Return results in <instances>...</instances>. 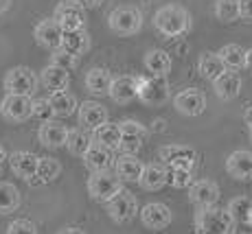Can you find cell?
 <instances>
[{
    "label": "cell",
    "instance_id": "obj_1",
    "mask_svg": "<svg viewBox=\"0 0 252 234\" xmlns=\"http://www.w3.org/2000/svg\"><path fill=\"white\" fill-rule=\"evenodd\" d=\"M154 27L164 37H180L191 29V16L180 4H164L154 13Z\"/></svg>",
    "mask_w": 252,
    "mask_h": 234
},
{
    "label": "cell",
    "instance_id": "obj_2",
    "mask_svg": "<svg viewBox=\"0 0 252 234\" xmlns=\"http://www.w3.org/2000/svg\"><path fill=\"white\" fill-rule=\"evenodd\" d=\"M235 226L228 208H202L195 214V234H235Z\"/></svg>",
    "mask_w": 252,
    "mask_h": 234
},
{
    "label": "cell",
    "instance_id": "obj_3",
    "mask_svg": "<svg viewBox=\"0 0 252 234\" xmlns=\"http://www.w3.org/2000/svg\"><path fill=\"white\" fill-rule=\"evenodd\" d=\"M108 27L112 29L116 35H136L143 29V11L132 4H123L110 11Z\"/></svg>",
    "mask_w": 252,
    "mask_h": 234
},
{
    "label": "cell",
    "instance_id": "obj_4",
    "mask_svg": "<svg viewBox=\"0 0 252 234\" xmlns=\"http://www.w3.org/2000/svg\"><path fill=\"white\" fill-rule=\"evenodd\" d=\"M7 94H20V96H33L40 86V77L27 66H13L7 70L2 81Z\"/></svg>",
    "mask_w": 252,
    "mask_h": 234
},
{
    "label": "cell",
    "instance_id": "obj_5",
    "mask_svg": "<svg viewBox=\"0 0 252 234\" xmlns=\"http://www.w3.org/2000/svg\"><path fill=\"white\" fill-rule=\"evenodd\" d=\"M123 179L116 173L103 171V173H92L88 177V195L94 202L108 204L110 199H114L119 193H123Z\"/></svg>",
    "mask_w": 252,
    "mask_h": 234
},
{
    "label": "cell",
    "instance_id": "obj_6",
    "mask_svg": "<svg viewBox=\"0 0 252 234\" xmlns=\"http://www.w3.org/2000/svg\"><path fill=\"white\" fill-rule=\"evenodd\" d=\"M169 99V81L167 77H143L138 75V101L143 105L158 107Z\"/></svg>",
    "mask_w": 252,
    "mask_h": 234
},
{
    "label": "cell",
    "instance_id": "obj_7",
    "mask_svg": "<svg viewBox=\"0 0 252 234\" xmlns=\"http://www.w3.org/2000/svg\"><path fill=\"white\" fill-rule=\"evenodd\" d=\"M0 114L9 123H24L27 118L33 116V101L31 96H20V94H4L0 101Z\"/></svg>",
    "mask_w": 252,
    "mask_h": 234
},
{
    "label": "cell",
    "instance_id": "obj_8",
    "mask_svg": "<svg viewBox=\"0 0 252 234\" xmlns=\"http://www.w3.org/2000/svg\"><path fill=\"white\" fill-rule=\"evenodd\" d=\"M60 27L64 31H79V29L86 27V9L81 7L75 0H64L55 7V13H53Z\"/></svg>",
    "mask_w": 252,
    "mask_h": 234
},
{
    "label": "cell",
    "instance_id": "obj_9",
    "mask_svg": "<svg viewBox=\"0 0 252 234\" xmlns=\"http://www.w3.org/2000/svg\"><path fill=\"white\" fill-rule=\"evenodd\" d=\"M158 155L164 164H169V169H191L195 167L197 153L189 145H164L158 149Z\"/></svg>",
    "mask_w": 252,
    "mask_h": 234
},
{
    "label": "cell",
    "instance_id": "obj_10",
    "mask_svg": "<svg viewBox=\"0 0 252 234\" xmlns=\"http://www.w3.org/2000/svg\"><path fill=\"white\" fill-rule=\"evenodd\" d=\"M33 37L46 51H57L64 44V29L60 27V22L55 18H46V20L37 22L35 29H33Z\"/></svg>",
    "mask_w": 252,
    "mask_h": 234
},
{
    "label": "cell",
    "instance_id": "obj_11",
    "mask_svg": "<svg viewBox=\"0 0 252 234\" xmlns=\"http://www.w3.org/2000/svg\"><path fill=\"white\" fill-rule=\"evenodd\" d=\"M105 210H108L110 219L116 223H127L132 221L134 217H136L138 212V202L136 197H134L129 191H123L119 193L114 199H110L108 204H105Z\"/></svg>",
    "mask_w": 252,
    "mask_h": 234
},
{
    "label": "cell",
    "instance_id": "obj_12",
    "mask_svg": "<svg viewBox=\"0 0 252 234\" xmlns=\"http://www.w3.org/2000/svg\"><path fill=\"white\" fill-rule=\"evenodd\" d=\"M173 107L182 116H200L206 110V96L197 88H184L173 96Z\"/></svg>",
    "mask_w": 252,
    "mask_h": 234
},
{
    "label": "cell",
    "instance_id": "obj_13",
    "mask_svg": "<svg viewBox=\"0 0 252 234\" xmlns=\"http://www.w3.org/2000/svg\"><path fill=\"white\" fill-rule=\"evenodd\" d=\"M173 214H171V208L164 206L160 202H152L147 204V206L140 208V221H143V226L147 228V230H164V228L171 223Z\"/></svg>",
    "mask_w": 252,
    "mask_h": 234
},
{
    "label": "cell",
    "instance_id": "obj_14",
    "mask_svg": "<svg viewBox=\"0 0 252 234\" xmlns=\"http://www.w3.org/2000/svg\"><path fill=\"white\" fill-rule=\"evenodd\" d=\"M9 167H11L13 175L20 179L31 182L37 177V167H40V155L31 153V151H13L9 155Z\"/></svg>",
    "mask_w": 252,
    "mask_h": 234
},
{
    "label": "cell",
    "instance_id": "obj_15",
    "mask_svg": "<svg viewBox=\"0 0 252 234\" xmlns=\"http://www.w3.org/2000/svg\"><path fill=\"white\" fill-rule=\"evenodd\" d=\"M147 129L136 120H123L121 123V151L123 155H134L143 147Z\"/></svg>",
    "mask_w": 252,
    "mask_h": 234
},
{
    "label": "cell",
    "instance_id": "obj_16",
    "mask_svg": "<svg viewBox=\"0 0 252 234\" xmlns=\"http://www.w3.org/2000/svg\"><path fill=\"white\" fill-rule=\"evenodd\" d=\"M189 199L191 204H195L197 208H213L220 199V186L213 179H197L193 182V186L189 188Z\"/></svg>",
    "mask_w": 252,
    "mask_h": 234
},
{
    "label": "cell",
    "instance_id": "obj_17",
    "mask_svg": "<svg viewBox=\"0 0 252 234\" xmlns=\"http://www.w3.org/2000/svg\"><path fill=\"white\" fill-rule=\"evenodd\" d=\"M77 114H79V125L90 131L99 129L101 125H105V123H110L108 110H105L99 101H84V103L79 105V110H77Z\"/></svg>",
    "mask_w": 252,
    "mask_h": 234
},
{
    "label": "cell",
    "instance_id": "obj_18",
    "mask_svg": "<svg viewBox=\"0 0 252 234\" xmlns=\"http://www.w3.org/2000/svg\"><path fill=\"white\" fill-rule=\"evenodd\" d=\"M110 99L121 105L138 99V77H134V75L114 77L112 88H110Z\"/></svg>",
    "mask_w": 252,
    "mask_h": 234
},
{
    "label": "cell",
    "instance_id": "obj_19",
    "mask_svg": "<svg viewBox=\"0 0 252 234\" xmlns=\"http://www.w3.org/2000/svg\"><path fill=\"white\" fill-rule=\"evenodd\" d=\"M68 134H70V129L66 125L48 120V123H42L40 131H37V140H40V145H44L48 149H60V147H66Z\"/></svg>",
    "mask_w": 252,
    "mask_h": 234
},
{
    "label": "cell",
    "instance_id": "obj_20",
    "mask_svg": "<svg viewBox=\"0 0 252 234\" xmlns=\"http://www.w3.org/2000/svg\"><path fill=\"white\" fill-rule=\"evenodd\" d=\"M226 171L230 177L239 179V182H248L252 179V151L239 149L232 151L226 160Z\"/></svg>",
    "mask_w": 252,
    "mask_h": 234
},
{
    "label": "cell",
    "instance_id": "obj_21",
    "mask_svg": "<svg viewBox=\"0 0 252 234\" xmlns=\"http://www.w3.org/2000/svg\"><path fill=\"white\" fill-rule=\"evenodd\" d=\"M213 90H215L217 99H221V101L237 99L241 92V77L235 70H226L224 75L213 81Z\"/></svg>",
    "mask_w": 252,
    "mask_h": 234
},
{
    "label": "cell",
    "instance_id": "obj_22",
    "mask_svg": "<svg viewBox=\"0 0 252 234\" xmlns=\"http://www.w3.org/2000/svg\"><path fill=\"white\" fill-rule=\"evenodd\" d=\"M143 66L152 77H167L171 70V55L162 48H152L145 53Z\"/></svg>",
    "mask_w": 252,
    "mask_h": 234
},
{
    "label": "cell",
    "instance_id": "obj_23",
    "mask_svg": "<svg viewBox=\"0 0 252 234\" xmlns=\"http://www.w3.org/2000/svg\"><path fill=\"white\" fill-rule=\"evenodd\" d=\"M112 81L114 77L110 75L108 68H101V66H94L90 68L88 72H86V79L84 84L86 88H88V92H92V94H110V88H112Z\"/></svg>",
    "mask_w": 252,
    "mask_h": 234
},
{
    "label": "cell",
    "instance_id": "obj_24",
    "mask_svg": "<svg viewBox=\"0 0 252 234\" xmlns=\"http://www.w3.org/2000/svg\"><path fill=\"white\" fill-rule=\"evenodd\" d=\"M84 164L92 171V173L110 171V167H112V151L108 147H103V145H99V143H92L88 153L84 155Z\"/></svg>",
    "mask_w": 252,
    "mask_h": 234
},
{
    "label": "cell",
    "instance_id": "obj_25",
    "mask_svg": "<svg viewBox=\"0 0 252 234\" xmlns=\"http://www.w3.org/2000/svg\"><path fill=\"white\" fill-rule=\"evenodd\" d=\"M40 84L51 92L66 90L70 84V70H64V68H57V66L48 64V66L42 68V72H40Z\"/></svg>",
    "mask_w": 252,
    "mask_h": 234
},
{
    "label": "cell",
    "instance_id": "obj_26",
    "mask_svg": "<svg viewBox=\"0 0 252 234\" xmlns=\"http://www.w3.org/2000/svg\"><path fill=\"white\" fill-rule=\"evenodd\" d=\"M226 70H228V68H226L224 61H221L220 53L206 51V53H202L200 59H197V72L208 81H215L217 77H221Z\"/></svg>",
    "mask_w": 252,
    "mask_h": 234
},
{
    "label": "cell",
    "instance_id": "obj_27",
    "mask_svg": "<svg viewBox=\"0 0 252 234\" xmlns=\"http://www.w3.org/2000/svg\"><path fill=\"white\" fill-rule=\"evenodd\" d=\"M143 171H145V164L140 162L136 155H121L114 164V173L123 182H140Z\"/></svg>",
    "mask_w": 252,
    "mask_h": 234
},
{
    "label": "cell",
    "instance_id": "obj_28",
    "mask_svg": "<svg viewBox=\"0 0 252 234\" xmlns=\"http://www.w3.org/2000/svg\"><path fill=\"white\" fill-rule=\"evenodd\" d=\"M169 182V171L160 164H145V171L140 175V188L145 191H160Z\"/></svg>",
    "mask_w": 252,
    "mask_h": 234
},
{
    "label": "cell",
    "instance_id": "obj_29",
    "mask_svg": "<svg viewBox=\"0 0 252 234\" xmlns=\"http://www.w3.org/2000/svg\"><path fill=\"white\" fill-rule=\"evenodd\" d=\"M217 53H220L221 61L226 64L228 70H241V68H246V64H248V51L241 48L239 44H226Z\"/></svg>",
    "mask_w": 252,
    "mask_h": 234
},
{
    "label": "cell",
    "instance_id": "obj_30",
    "mask_svg": "<svg viewBox=\"0 0 252 234\" xmlns=\"http://www.w3.org/2000/svg\"><path fill=\"white\" fill-rule=\"evenodd\" d=\"M92 138H94V143L103 145V147H108L110 151L121 149V125L119 123L101 125L99 129L92 131Z\"/></svg>",
    "mask_w": 252,
    "mask_h": 234
},
{
    "label": "cell",
    "instance_id": "obj_31",
    "mask_svg": "<svg viewBox=\"0 0 252 234\" xmlns=\"http://www.w3.org/2000/svg\"><path fill=\"white\" fill-rule=\"evenodd\" d=\"M48 103H51L53 112H55V116H70L75 114V110H79V105H77V99L70 94V92L66 90H60V92H51V96H48Z\"/></svg>",
    "mask_w": 252,
    "mask_h": 234
},
{
    "label": "cell",
    "instance_id": "obj_32",
    "mask_svg": "<svg viewBox=\"0 0 252 234\" xmlns=\"http://www.w3.org/2000/svg\"><path fill=\"white\" fill-rule=\"evenodd\" d=\"M22 195L11 182H0V214H11L20 208Z\"/></svg>",
    "mask_w": 252,
    "mask_h": 234
},
{
    "label": "cell",
    "instance_id": "obj_33",
    "mask_svg": "<svg viewBox=\"0 0 252 234\" xmlns=\"http://www.w3.org/2000/svg\"><path fill=\"white\" fill-rule=\"evenodd\" d=\"M62 48H66L72 55H84L90 48V37L86 33V29H79V31H64V44Z\"/></svg>",
    "mask_w": 252,
    "mask_h": 234
},
{
    "label": "cell",
    "instance_id": "obj_34",
    "mask_svg": "<svg viewBox=\"0 0 252 234\" xmlns=\"http://www.w3.org/2000/svg\"><path fill=\"white\" fill-rule=\"evenodd\" d=\"M92 140H94V138H92L88 131H84V127L70 129L66 149H68L72 155H77V158H84V155L88 153V149L92 147Z\"/></svg>",
    "mask_w": 252,
    "mask_h": 234
},
{
    "label": "cell",
    "instance_id": "obj_35",
    "mask_svg": "<svg viewBox=\"0 0 252 234\" xmlns=\"http://www.w3.org/2000/svg\"><path fill=\"white\" fill-rule=\"evenodd\" d=\"M215 18L224 24L239 20V2L237 0H215Z\"/></svg>",
    "mask_w": 252,
    "mask_h": 234
},
{
    "label": "cell",
    "instance_id": "obj_36",
    "mask_svg": "<svg viewBox=\"0 0 252 234\" xmlns=\"http://www.w3.org/2000/svg\"><path fill=\"white\" fill-rule=\"evenodd\" d=\"M228 212L232 214L235 223H248L250 214H252V199L250 197H235L228 204Z\"/></svg>",
    "mask_w": 252,
    "mask_h": 234
},
{
    "label": "cell",
    "instance_id": "obj_37",
    "mask_svg": "<svg viewBox=\"0 0 252 234\" xmlns=\"http://www.w3.org/2000/svg\"><path fill=\"white\" fill-rule=\"evenodd\" d=\"M62 173V164L55 158H40V167H37V179L42 184H48L57 179Z\"/></svg>",
    "mask_w": 252,
    "mask_h": 234
},
{
    "label": "cell",
    "instance_id": "obj_38",
    "mask_svg": "<svg viewBox=\"0 0 252 234\" xmlns=\"http://www.w3.org/2000/svg\"><path fill=\"white\" fill-rule=\"evenodd\" d=\"M51 64L57 66V68H64V70H72L79 64V57L68 53L66 48H57V51L51 53Z\"/></svg>",
    "mask_w": 252,
    "mask_h": 234
},
{
    "label": "cell",
    "instance_id": "obj_39",
    "mask_svg": "<svg viewBox=\"0 0 252 234\" xmlns=\"http://www.w3.org/2000/svg\"><path fill=\"white\" fill-rule=\"evenodd\" d=\"M169 184L173 188H191L193 171L191 169H169Z\"/></svg>",
    "mask_w": 252,
    "mask_h": 234
},
{
    "label": "cell",
    "instance_id": "obj_40",
    "mask_svg": "<svg viewBox=\"0 0 252 234\" xmlns=\"http://www.w3.org/2000/svg\"><path fill=\"white\" fill-rule=\"evenodd\" d=\"M33 116H35L37 120H42V123H48V120L55 116V112H53L51 103H48V99L33 101Z\"/></svg>",
    "mask_w": 252,
    "mask_h": 234
},
{
    "label": "cell",
    "instance_id": "obj_41",
    "mask_svg": "<svg viewBox=\"0 0 252 234\" xmlns=\"http://www.w3.org/2000/svg\"><path fill=\"white\" fill-rule=\"evenodd\" d=\"M7 234H37V228L29 219H16L7 226Z\"/></svg>",
    "mask_w": 252,
    "mask_h": 234
},
{
    "label": "cell",
    "instance_id": "obj_42",
    "mask_svg": "<svg viewBox=\"0 0 252 234\" xmlns=\"http://www.w3.org/2000/svg\"><path fill=\"white\" fill-rule=\"evenodd\" d=\"M237 2H239V18L252 22V0H237Z\"/></svg>",
    "mask_w": 252,
    "mask_h": 234
},
{
    "label": "cell",
    "instance_id": "obj_43",
    "mask_svg": "<svg viewBox=\"0 0 252 234\" xmlns=\"http://www.w3.org/2000/svg\"><path fill=\"white\" fill-rule=\"evenodd\" d=\"M75 2H79L84 9H96L103 4V0H75Z\"/></svg>",
    "mask_w": 252,
    "mask_h": 234
},
{
    "label": "cell",
    "instance_id": "obj_44",
    "mask_svg": "<svg viewBox=\"0 0 252 234\" xmlns=\"http://www.w3.org/2000/svg\"><path fill=\"white\" fill-rule=\"evenodd\" d=\"M244 120H246V125H248V129L252 131V105L246 110V114H244Z\"/></svg>",
    "mask_w": 252,
    "mask_h": 234
},
{
    "label": "cell",
    "instance_id": "obj_45",
    "mask_svg": "<svg viewBox=\"0 0 252 234\" xmlns=\"http://www.w3.org/2000/svg\"><path fill=\"white\" fill-rule=\"evenodd\" d=\"M9 160V155H7V151H4L2 147H0V175H2V169H4V162Z\"/></svg>",
    "mask_w": 252,
    "mask_h": 234
},
{
    "label": "cell",
    "instance_id": "obj_46",
    "mask_svg": "<svg viewBox=\"0 0 252 234\" xmlns=\"http://www.w3.org/2000/svg\"><path fill=\"white\" fill-rule=\"evenodd\" d=\"M57 234H86V232L79 230V228H64V230H60Z\"/></svg>",
    "mask_w": 252,
    "mask_h": 234
},
{
    "label": "cell",
    "instance_id": "obj_47",
    "mask_svg": "<svg viewBox=\"0 0 252 234\" xmlns=\"http://www.w3.org/2000/svg\"><path fill=\"white\" fill-rule=\"evenodd\" d=\"M13 0H0V16H2L4 11H9V7H11Z\"/></svg>",
    "mask_w": 252,
    "mask_h": 234
},
{
    "label": "cell",
    "instance_id": "obj_48",
    "mask_svg": "<svg viewBox=\"0 0 252 234\" xmlns=\"http://www.w3.org/2000/svg\"><path fill=\"white\" fill-rule=\"evenodd\" d=\"M246 68H248V70L252 72V48L248 51V64H246Z\"/></svg>",
    "mask_w": 252,
    "mask_h": 234
},
{
    "label": "cell",
    "instance_id": "obj_49",
    "mask_svg": "<svg viewBox=\"0 0 252 234\" xmlns=\"http://www.w3.org/2000/svg\"><path fill=\"white\" fill-rule=\"evenodd\" d=\"M248 228H252V214H250V219H248V223H246Z\"/></svg>",
    "mask_w": 252,
    "mask_h": 234
},
{
    "label": "cell",
    "instance_id": "obj_50",
    "mask_svg": "<svg viewBox=\"0 0 252 234\" xmlns=\"http://www.w3.org/2000/svg\"><path fill=\"white\" fill-rule=\"evenodd\" d=\"M246 234H250V232H246Z\"/></svg>",
    "mask_w": 252,
    "mask_h": 234
},
{
    "label": "cell",
    "instance_id": "obj_51",
    "mask_svg": "<svg viewBox=\"0 0 252 234\" xmlns=\"http://www.w3.org/2000/svg\"><path fill=\"white\" fill-rule=\"evenodd\" d=\"M250 136H252V131H250Z\"/></svg>",
    "mask_w": 252,
    "mask_h": 234
}]
</instances>
